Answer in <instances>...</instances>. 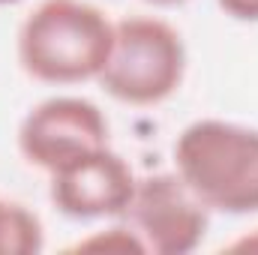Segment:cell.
I'll list each match as a JSON object with an SVG mask.
<instances>
[{
	"instance_id": "obj_1",
	"label": "cell",
	"mask_w": 258,
	"mask_h": 255,
	"mask_svg": "<svg viewBox=\"0 0 258 255\" xmlns=\"http://www.w3.org/2000/svg\"><path fill=\"white\" fill-rule=\"evenodd\" d=\"M114 45V24L87 0H42L18 27V63L42 84L99 78Z\"/></svg>"
},
{
	"instance_id": "obj_2",
	"label": "cell",
	"mask_w": 258,
	"mask_h": 255,
	"mask_svg": "<svg viewBox=\"0 0 258 255\" xmlns=\"http://www.w3.org/2000/svg\"><path fill=\"white\" fill-rule=\"evenodd\" d=\"M174 171L207 210L258 213V129L231 120H195L174 141Z\"/></svg>"
},
{
	"instance_id": "obj_3",
	"label": "cell",
	"mask_w": 258,
	"mask_h": 255,
	"mask_svg": "<svg viewBox=\"0 0 258 255\" xmlns=\"http://www.w3.org/2000/svg\"><path fill=\"white\" fill-rule=\"evenodd\" d=\"M186 78V45L177 27L153 15H129L114 24V45L99 72V87L135 108L171 99Z\"/></svg>"
},
{
	"instance_id": "obj_4",
	"label": "cell",
	"mask_w": 258,
	"mask_h": 255,
	"mask_svg": "<svg viewBox=\"0 0 258 255\" xmlns=\"http://www.w3.org/2000/svg\"><path fill=\"white\" fill-rule=\"evenodd\" d=\"M111 144L102 108L81 96H51L33 105L18 126V153L27 165L54 174L63 165Z\"/></svg>"
},
{
	"instance_id": "obj_5",
	"label": "cell",
	"mask_w": 258,
	"mask_h": 255,
	"mask_svg": "<svg viewBox=\"0 0 258 255\" xmlns=\"http://www.w3.org/2000/svg\"><path fill=\"white\" fill-rule=\"evenodd\" d=\"M123 216L153 255L195 252L210 225V210L177 171L138 177Z\"/></svg>"
},
{
	"instance_id": "obj_6",
	"label": "cell",
	"mask_w": 258,
	"mask_h": 255,
	"mask_svg": "<svg viewBox=\"0 0 258 255\" xmlns=\"http://www.w3.org/2000/svg\"><path fill=\"white\" fill-rule=\"evenodd\" d=\"M135 180L129 162L108 144L54 171L48 198L66 219H117L132 201Z\"/></svg>"
},
{
	"instance_id": "obj_7",
	"label": "cell",
	"mask_w": 258,
	"mask_h": 255,
	"mask_svg": "<svg viewBox=\"0 0 258 255\" xmlns=\"http://www.w3.org/2000/svg\"><path fill=\"white\" fill-rule=\"evenodd\" d=\"M45 246L42 219L21 201L0 198V255H36Z\"/></svg>"
},
{
	"instance_id": "obj_8",
	"label": "cell",
	"mask_w": 258,
	"mask_h": 255,
	"mask_svg": "<svg viewBox=\"0 0 258 255\" xmlns=\"http://www.w3.org/2000/svg\"><path fill=\"white\" fill-rule=\"evenodd\" d=\"M75 249H105V252H147L141 237L135 234L132 225H111L105 231H96L87 240H78Z\"/></svg>"
},
{
	"instance_id": "obj_9",
	"label": "cell",
	"mask_w": 258,
	"mask_h": 255,
	"mask_svg": "<svg viewBox=\"0 0 258 255\" xmlns=\"http://www.w3.org/2000/svg\"><path fill=\"white\" fill-rule=\"evenodd\" d=\"M219 9L225 15H231L234 21H249L258 24V0H216Z\"/></svg>"
},
{
	"instance_id": "obj_10",
	"label": "cell",
	"mask_w": 258,
	"mask_h": 255,
	"mask_svg": "<svg viewBox=\"0 0 258 255\" xmlns=\"http://www.w3.org/2000/svg\"><path fill=\"white\" fill-rule=\"evenodd\" d=\"M228 249H237V252L252 249V252H258V228L252 231V234H243V237H237L234 243H228Z\"/></svg>"
},
{
	"instance_id": "obj_11",
	"label": "cell",
	"mask_w": 258,
	"mask_h": 255,
	"mask_svg": "<svg viewBox=\"0 0 258 255\" xmlns=\"http://www.w3.org/2000/svg\"><path fill=\"white\" fill-rule=\"evenodd\" d=\"M150 3H156V6H180L186 0H150Z\"/></svg>"
},
{
	"instance_id": "obj_12",
	"label": "cell",
	"mask_w": 258,
	"mask_h": 255,
	"mask_svg": "<svg viewBox=\"0 0 258 255\" xmlns=\"http://www.w3.org/2000/svg\"><path fill=\"white\" fill-rule=\"evenodd\" d=\"M12 3H21V0H0V6H12Z\"/></svg>"
}]
</instances>
